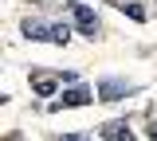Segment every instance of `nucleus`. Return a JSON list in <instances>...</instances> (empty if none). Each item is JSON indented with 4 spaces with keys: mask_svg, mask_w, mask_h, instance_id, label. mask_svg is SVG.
<instances>
[{
    "mask_svg": "<svg viewBox=\"0 0 157 141\" xmlns=\"http://www.w3.org/2000/svg\"><path fill=\"white\" fill-rule=\"evenodd\" d=\"M94 98L86 86H75V90H67V94H59L55 102H51V110H71V106H86V102Z\"/></svg>",
    "mask_w": 157,
    "mask_h": 141,
    "instance_id": "f257e3e1",
    "label": "nucleus"
},
{
    "mask_svg": "<svg viewBox=\"0 0 157 141\" xmlns=\"http://www.w3.org/2000/svg\"><path fill=\"white\" fill-rule=\"evenodd\" d=\"M75 28L86 35V39H94V35H98V20H94V12H90L86 4H75Z\"/></svg>",
    "mask_w": 157,
    "mask_h": 141,
    "instance_id": "f03ea898",
    "label": "nucleus"
},
{
    "mask_svg": "<svg viewBox=\"0 0 157 141\" xmlns=\"http://www.w3.org/2000/svg\"><path fill=\"white\" fill-rule=\"evenodd\" d=\"M137 86H130V82H118V79H106V82H98V98L102 102H114L122 98V94H134Z\"/></svg>",
    "mask_w": 157,
    "mask_h": 141,
    "instance_id": "7ed1b4c3",
    "label": "nucleus"
},
{
    "mask_svg": "<svg viewBox=\"0 0 157 141\" xmlns=\"http://www.w3.org/2000/svg\"><path fill=\"white\" fill-rule=\"evenodd\" d=\"M59 82H63V75H36V82H32V90H36L39 98H51L59 90Z\"/></svg>",
    "mask_w": 157,
    "mask_h": 141,
    "instance_id": "20e7f679",
    "label": "nucleus"
},
{
    "mask_svg": "<svg viewBox=\"0 0 157 141\" xmlns=\"http://www.w3.org/2000/svg\"><path fill=\"white\" fill-rule=\"evenodd\" d=\"M102 137L106 141H134V133H130L126 121H106V125H102Z\"/></svg>",
    "mask_w": 157,
    "mask_h": 141,
    "instance_id": "39448f33",
    "label": "nucleus"
},
{
    "mask_svg": "<svg viewBox=\"0 0 157 141\" xmlns=\"http://www.w3.org/2000/svg\"><path fill=\"white\" fill-rule=\"evenodd\" d=\"M24 35H32V39H51V28L39 20H24Z\"/></svg>",
    "mask_w": 157,
    "mask_h": 141,
    "instance_id": "423d86ee",
    "label": "nucleus"
},
{
    "mask_svg": "<svg viewBox=\"0 0 157 141\" xmlns=\"http://www.w3.org/2000/svg\"><path fill=\"white\" fill-rule=\"evenodd\" d=\"M67 39H71V28H67V24H55V28H51V43L67 47Z\"/></svg>",
    "mask_w": 157,
    "mask_h": 141,
    "instance_id": "0eeeda50",
    "label": "nucleus"
},
{
    "mask_svg": "<svg viewBox=\"0 0 157 141\" xmlns=\"http://www.w3.org/2000/svg\"><path fill=\"white\" fill-rule=\"evenodd\" d=\"M126 16H130L134 24H141L145 20V8H141V4H126Z\"/></svg>",
    "mask_w": 157,
    "mask_h": 141,
    "instance_id": "6e6552de",
    "label": "nucleus"
},
{
    "mask_svg": "<svg viewBox=\"0 0 157 141\" xmlns=\"http://www.w3.org/2000/svg\"><path fill=\"white\" fill-rule=\"evenodd\" d=\"M55 141H86V137H78V133H67V137H55Z\"/></svg>",
    "mask_w": 157,
    "mask_h": 141,
    "instance_id": "1a4fd4ad",
    "label": "nucleus"
},
{
    "mask_svg": "<svg viewBox=\"0 0 157 141\" xmlns=\"http://www.w3.org/2000/svg\"><path fill=\"white\" fill-rule=\"evenodd\" d=\"M149 137H153V141H157V121H153V125H149Z\"/></svg>",
    "mask_w": 157,
    "mask_h": 141,
    "instance_id": "9d476101",
    "label": "nucleus"
},
{
    "mask_svg": "<svg viewBox=\"0 0 157 141\" xmlns=\"http://www.w3.org/2000/svg\"><path fill=\"white\" fill-rule=\"evenodd\" d=\"M8 141H20V133H8Z\"/></svg>",
    "mask_w": 157,
    "mask_h": 141,
    "instance_id": "9b49d317",
    "label": "nucleus"
}]
</instances>
